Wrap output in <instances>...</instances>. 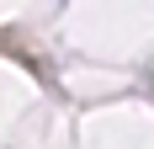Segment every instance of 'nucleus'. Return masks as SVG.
<instances>
[]
</instances>
